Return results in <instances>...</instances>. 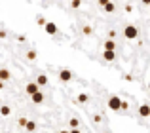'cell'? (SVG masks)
I'll list each match as a JSON object with an SVG mask.
<instances>
[{
    "instance_id": "17",
    "label": "cell",
    "mask_w": 150,
    "mask_h": 133,
    "mask_svg": "<svg viewBox=\"0 0 150 133\" xmlns=\"http://www.w3.org/2000/svg\"><path fill=\"white\" fill-rule=\"evenodd\" d=\"M80 6H82V0H70V8H74V10H78Z\"/></svg>"
},
{
    "instance_id": "27",
    "label": "cell",
    "mask_w": 150,
    "mask_h": 133,
    "mask_svg": "<svg viewBox=\"0 0 150 133\" xmlns=\"http://www.w3.org/2000/svg\"><path fill=\"white\" fill-rule=\"evenodd\" d=\"M2 86H4V82H2V80H0V89H2Z\"/></svg>"
},
{
    "instance_id": "11",
    "label": "cell",
    "mask_w": 150,
    "mask_h": 133,
    "mask_svg": "<svg viewBox=\"0 0 150 133\" xmlns=\"http://www.w3.org/2000/svg\"><path fill=\"white\" fill-rule=\"evenodd\" d=\"M48 76H46V74H38V78H36V84L38 86H40V88H42V86H48Z\"/></svg>"
},
{
    "instance_id": "16",
    "label": "cell",
    "mask_w": 150,
    "mask_h": 133,
    "mask_svg": "<svg viewBox=\"0 0 150 133\" xmlns=\"http://www.w3.org/2000/svg\"><path fill=\"white\" fill-rule=\"evenodd\" d=\"M88 101H89L88 93H80V95H78V103H88Z\"/></svg>"
},
{
    "instance_id": "28",
    "label": "cell",
    "mask_w": 150,
    "mask_h": 133,
    "mask_svg": "<svg viewBox=\"0 0 150 133\" xmlns=\"http://www.w3.org/2000/svg\"><path fill=\"white\" fill-rule=\"evenodd\" d=\"M59 133H69V131H59Z\"/></svg>"
},
{
    "instance_id": "2",
    "label": "cell",
    "mask_w": 150,
    "mask_h": 133,
    "mask_svg": "<svg viewBox=\"0 0 150 133\" xmlns=\"http://www.w3.org/2000/svg\"><path fill=\"white\" fill-rule=\"evenodd\" d=\"M108 108H110V110H120V108H122V99L118 95H112L108 99Z\"/></svg>"
},
{
    "instance_id": "18",
    "label": "cell",
    "mask_w": 150,
    "mask_h": 133,
    "mask_svg": "<svg viewBox=\"0 0 150 133\" xmlns=\"http://www.w3.org/2000/svg\"><path fill=\"white\" fill-rule=\"evenodd\" d=\"M69 124H70V127H78V124H80V122H78V118H70Z\"/></svg>"
},
{
    "instance_id": "6",
    "label": "cell",
    "mask_w": 150,
    "mask_h": 133,
    "mask_svg": "<svg viewBox=\"0 0 150 133\" xmlns=\"http://www.w3.org/2000/svg\"><path fill=\"white\" fill-rule=\"evenodd\" d=\"M38 89H40V86H38L36 82H29V84L25 86V91L29 93V95H33V93H36Z\"/></svg>"
},
{
    "instance_id": "29",
    "label": "cell",
    "mask_w": 150,
    "mask_h": 133,
    "mask_svg": "<svg viewBox=\"0 0 150 133\" xmlns=\"http://www.w3.org/2000/svg\"><path fill=\"white\" fill-rule=\"evenodd\" d=\"M148 89H150V84H148Z\"/></svg>"
},
{
    "instance_id": "10",
    "label": "cell",
    "mask_w": 150,
    "mask_h": 133,
    "mask_svg": "<svg viewBox=\"0 0 150 133\" xmlns=\"http://www.w3.org/2000/svg\"><path fill=\"white\" fill-rule=\"evenodd\" d=\"M105 50H108V52H116V42H114L112 38H108V40L105 42Z\"/></svg>"
},
{
    "instance_id": "12",
    "label": "cell",
    "mask_w": 150,
    "mask_h": 133,
    "mask_svg": "<svg viewBox=\"0 0 150 133\" xmlns=\"http://www.w3.org/2000/svg\"><path fill=\"white\" fill-rule=\"evenodd\" d=\"M0 114H2V116H10L11 114V108L8 107V105H2V107H0Z\"/></svg>"
},
{
    "instance_id": "1",
    "label": "cell",
    "mask_w": 150,
    "mask_h": 133,
    "mask_svg": "<svg viewBox=\"0 0 150 133\" xmlns=\"http://www.w3.org/2000/svg\"><path fill=\"white\" fill-rule=\"evenodd\" d=\"M124 36L127 38V40H135V38L139 36V29H137L135 25H125V29H124Z\"/></svg>"
},
{
    "instance_id": "19",
    "label": "cell",
    "mask_w": 150,
    "mask_h": 133,
    "mask_svg": "<svg viewBox=\"0 0 150 133\" xmlns=\"http://www.w3.org/2000/svg\"><path fill=\"white\" fill-rule=\"evenodd\" d=\"M36 23H38V25H42V27H44V25H46V19L42 17V15H38V17H36Z\"/></svg>"
},
{
    "instance_id": "22",
    "label": "cell",
    "mask_w": 150,
    "mask_h": 133,
    "mask_svg": "<svg viewBox=\"0 0 150 133\" xmlns=\"http://www.w3.org/2000/svg\"><path fill=\"white\" fill-rule=\"evenodd\" d=\"M6 36H8V33H6V30H0V40H4Z\"/></svg>"
},
{
    "instance_id": "5",
    "label": "cell",
    "mask_w": 150,
    "mask_h": 133,
    "mask_svg": "<svg viewBox=\"0 0 150 133\" xmlns=\"http://www.w3.org/2000/svg\"><path fill=\"white\" fill-rule=\"evenodd\" d=\"M30 99H33V103H34V105H42V103H44V93L38 89L36 93H33V95H30Z\"/></svg>"
},
{
    "instance_id": "24",
    "label": "cell",
    "mask_w": 150,
    "mask_h": 133,
    "mask_svg": "<svg viewBox=\"0 0 150 133\" xmlns=\"http://www.w3.org/2000/svg\"><path fill=\"white\" fill-rule=\"evenodd\" d=\"M127 107H129V105L125 103V101H122V108H120V110H125V108H127Z\"/></svg>"
},
{
    "instance_id": "23",
    "label": "cell",
    "mask_w": 150,
    "mask_h": 133,
    "mask_svg": "<svg viewBox=\"0 0 150 133\" xmlns=\"http://www.w3.org/2000/svg\"><path fill=\"white\" fill-rule=\"evenodd\" d=\"M97 2H99V6H106V4H108L110 0H97Z\"/></svg>"
},
{
    "instance_id": "7",
    "label": "cell",
    "mask_w": 150,
    "mask_h": 133,
    "mask_svg": "<svg viewBox=\"0 0 150 133\" xmlns=\"http://www.w3.org/2000/svg\"><path fill=\"white\" fill-rule=\"evenodd\" d=\"M139 114L143 116V118H148V116H150V107H148V105H141V107H139Z\"/></svg>"
},
{
    "instance_id": "25",
    "label": "cell",
    "mask_w": 150,
    "mask_h": 133,
    "mask_svg": "<svg viewBox=\"0 0 150 133\" xmlns=\"http://www.w3.org/2000/svg\"><path fill=\"white\" fill-rule=\"evenodd\" d=\"M69 133H80V129H78V127H72V129H70Z\"/></svg>"
},
{
    "instance_id": "9",
    "label": "cell",
    "mask_w": 150,
    "mask_h": 133,
    "mask_svg": "<svg viewBox=\"0 0 150 133\" xmlns=\"http://www.w3.org/2000/svg\"><path fill=\"white\" fill-rule=\"evenodd\" d=\"M10 78H11V72H10V70H8V69H0V80H2V82H8Z\"/></svg>"
},
{
    "instance_id": "14",
    "label": "cell",
    "mask_w": 150,
    "mask_h": 133,
    "mask_svg": "<svg viewBox=\"0 0 150 133\" xmlns=\"http://www.w3.org/2000/svg\"><path fill=\"white\" fill-rule=\"evenodd\" d=\"M25 129H27V131H30V133L36 131V122H30V120H29V122H27V126H25Z\"/></svg>"
},
{
    "instance_id": "3",
    "label": "cell",
    "mask_w": 150,
    "mask_h": 133,
    "mask_svg": "<svg viewBox=\"0 0 150 133\" xmlns=\"http://www.w3.org/2000/svg\"><path fill=\"white\" fill-rule=\"evenodd\" d=\"M72 76H74L72 70H69V69H61V70H59V80H61V82H70Z\"/></svg>"
},
{
    "instance_id": "21",
    "label": "cell",
    "mask_w": 150,
    "mask_h": 133,
    "mask_svg": "<svg viewBox=\"0 0 150 133\" xmlns=\"http://www.w3.org/2000/svg\"><path fill=\"white\" fill-rule=\"evenodd\" d=\"M27 122H29V120H27V118H19V122H17V124H19V126H21V127H25V126H27Z\"/></svg>"
},
{
    "instance_id": "15",
    "label": "cell",
    "mask_w": 150,
    "mask_h": 133,
    "mask_svg": "<svg viewBox=\"0 0 150 133\" xmlns=\"http://www.w3.org/2000/svg\"><path fill=\"white\" fill-rule=\"evenodd\" d=\"M36 57H38V53L34 52V50H29V52H27V59H29V61H34Z\"/></svg>"
},
{
    "instance_id": "8",
    "label": "cell",
    "mask_w": 150,
    "mask_h": 133,
    "mask_svg": "<svg viewBox=\"0 0 150 133\" xmlns=\"http://www.w3.org/2000/svg\"><path fill=\"white\" fill-rule=\"evenodd\" d=\"M103 59H105V61H114V59H116V52H108V50H105V52H103Z\"/></svg>"
},
{
    "instance_id": "20",
    "label": "cell",
    "mask_w": 150,
    "mask_h": 133,
    "mask_svg": "<svg viewBox=\"0 0 150 133\" xmlns=\"http://www.w3.org/2000/svg\"><path fill=\"white\" fill-rule=\"evenodd\" d=\"M84 34H86V36H89V34H91V27H89V25L84 27Z\"/></svg>"
},
{
    "instance_id": "13",
    "label": "cell",
    "mask_w": 150,
    "mask_h": 133,
    "mask_svg": "<svg viewBox=\"0 0 150 133\" xmlns=\"http://www.w3.org/2000/svg\"><path fill=\"white\" fill-rule=\"evenodd\" d=\"M103 10H105L106 13H112V11L116 10V6H114V2H108V4H106V6H103Z\"/></svg>"
},
{
    "instance_id": "26",
    "label": "cell",
    "mask_w": 150,
    "mask_h": 133,
    "mask_svg": "<svg viewBox=\"0 0 150 133\" xmlns=\"http://www.w3.org/2000/svg\"><path fill=\"white\" fill-rule=\"evenodd\" d=\"M141 2H143L144 6H150V0H141Z\"/></svg>"
},
{
    "instance_id": "4",
    "label": "cell",
    "mask_w": 150,
    "mask_h": 133,
    "mask_svg": "<svg viewBox=\"0 0 150 133\" xmlns=\"http://www.w3.org/2000/svg\"><path fill=\"white\" fill-rule=\"evenodd\" d=\"M44 30H46V33L50 34V36H55L59 29H57V25H55L53 21H46V25H44Z\"/></svg>"
}]
</instances>
